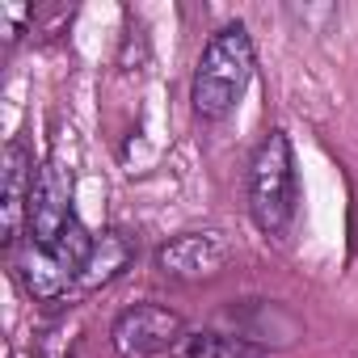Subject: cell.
<instances>
[{"mask_svg": "<svg viewBox=\"0 0 358 358\" xmlns=\"http://www.w3.org/2000/svg\"><path fill=\"white\" fill-rule=\"evenodd\" d=\"M169 358H266V345H257L253 337H236V333L194 329V333H182V341L173 345Z\"/></svg>", "mask_w": 358, "mask_h": 358, "instance_id": "9", "label": "cell"}, {"mask_svg": "<svg viewBox=\"0 0 358 358\" xmlns=\"http://www.w3.org/2000/svg\"><path fill=\"white\" fill-rule=\"evenodd\" d=\"M253 64H257V55H253L249 30L241 22L220 26L207 38V47L199 55V68H194V80H190L194 114L207 118V122L228 118L241 106V97H245V89L253 80Z\"/></svg>", "mask_w": 358, "mask_h": 358, "instance_id": "1", "label": "cell"}, {"mask_svg": "<svg viewBox=\"0 0 358 358\" xmlns=\"http://www.w3.org/2000/svg\"><path fill=\"white\" fill-rule=\"evenodd\" d=\"M186 320L164 303H135L114 316L110 324V345L118 358H156L173 354V345L182 341Z\"/></svg>", "mask_w": 358, "mask_h": 358, "instance_id": "4", "label": "cell"}, {"mask_svg": "<svg viewBox=\"0 0 358 358\" xmlns=\"http://www.w3.org/2000/svg\"><path fill=\"white\" fill-rule=\"evenodd\" d=\"M228 257H232V249H228L224 232L207 228V232H182L169 245H160L156 266L173 282H207L228 266Z\"/></svg>", "mask_w": 358, "mask_h": 358, "instance_id": "5", "label": "cell"}, {"mask_svg": "<svg viewBox=\"0 0 358 358\" xmlns=\"http://www.w3.org/2000/svg\"><path fill=\"white\" fill-rule=\"evenodd\" d=\"M299 203V177H295V152L282 131H270L253 160H249V220L266 236H282L295 220Z\"/></svg>", "mask_w": 358, "mask_h": 358, "instance_id": "2", "label": "cell"}, {"mask_svg": "<svg viewBox=\"0 0 358 358\" xmlns=\"http://www.w3.org/2000/svg\"><path fill=\"white\" fill-rule=\"evenodd\" d=\"M72 224H76V211H72V182H68V173H64L55 160H47V164H38V173H34L26 236L38 241V245H55Z\"/></svg>", "mask_w": 358, "mask_h": 358, "instance_id": "6", "label": "cell"}, {"mask_svg": "<svg viewBox=\"0 0 358 358\" xmlns=\"http://www.w3.org/2000/svg\"><path fill=\"white\" fill-rule=\"evenodd\" d=\"M89 249H93V236L80 220L55 245H38V241L26 236L22 249H17V274H22V282L34 299H59L64 291L76 287V274H80Z\"/></svg>", "mask_w": 358, "mask_h": 358, "instance_id": "3", "label": "cell"}, {"mask_svg": "<svg viewBox=\"0 0 358 358\" xmlns=\"http://www.w3.org/2000/svg\"><path fill=\"white\" fill-rule=\"evenodd\" d=\"M131 262H135V241L127 232H101V236H93V249H89V257H85V266L76 274V291H101V287H110Z\"/></svg>", "mask_w": 358, "mask_h": 358, "instance_id": "8", "label": "cell"}, {"mask_svg": "<svg viewBox=\"0 0 358 358\" xmlns=\"http://www.w3.org/2000/svg\"><path fill=\"white\" fill-rule=\"evenodd\" d=\"M34 160L26 152V143H9L5 160H0V236L5 245L22 241V228L30 220V190H34Z\"/></svg>", "mask_w": 358, "mask_h": 358, "instance_id": "7", "label": "cell"}]
</instances>
